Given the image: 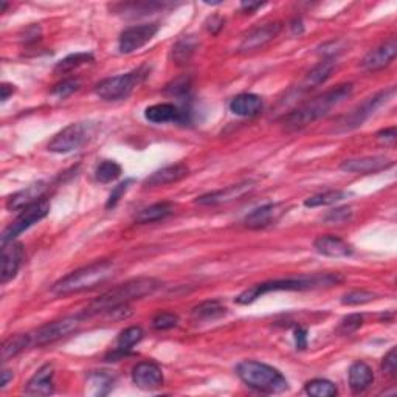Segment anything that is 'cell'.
Listing matches in <instances>:
<instances>
[{
	"mask_svg": "<svg viewBox=\"0 0 397 397\" xmlns=\"http://www.w3.org/2000/svg\"><path fill=\"white\" fill-rule=\"evenodd\" d=\"M114 386V377L106 371H95L87 376L86 393L90 396H106Z\"/></svg>",
	"mask_w": 397,
	"mask_h": 397,
	"instance_id": "obj_29",
	"label": "cell"
},
{
	"mask_svg": "<svg viewBox=\"0 0 397 397\" xmlns=\"http://www.w3.org/2000/svg\"><path fill=\"white\" fill-rule=\"evenodd\" d=\"M255 188H256L255 182H251V180L241 182L238 185H230V187H227V188L204 194V196H200V197L196 199V204L207 205V207L230 204V202L239 200L242 197L249 196V194L253 192V190H255Z\"/></svg>",
	"mask_w": 397,
	"mask_h": 397,
	"instance_id": "obj_12",
	"label": "cell"
},
{
	"mask_svg": "<svg viewBox=\"0 0 397 397\" xmlns=\"http://www.w3.org/2000/svg\"><path fill=\"white\" fill-rule=\"evenodd\" d=\"M179 325V317L171 312H160L154 318H152V327L157 331H168Z\"/></svg>",
	"mask_w": 397,
	"mask_h": 397,
	"instance_id": "obj_39",
	"label": "cell"
},
{
	"mask_svg": "<svg viewBox=\"0 0 397 397\" xmlns=\"http://www.w3.org/2000/svg\"><path fill=\"white\" fill-rule=\"evenodd\" d=\"M95 131L97 124L92 121L72 123L55 135L53 140L48 143V151L55 154H69V152L78 151L87 145Z\"/></svg>",
	"mask_w": 397,
	"mask_h": 397,
	"instance_id": "obj_7",
	"label": "cell"
},
{
	"mask_svg": "<svg viewBox=\"0 0 397 397\" xmlns=\"http://www.w3.org/2000/svg\"><path fill=\"white\" fill-rule=\"evenodd\" d=\"M261 6H264V4H261V2H242L241 4V8L246 13L249 14H253L256 10H259Z\"/></svg>",
	"mask_w": 397,
	"mask_h": 397,
	"instance_id": "obj_49",
	"label": "cell"
},
{
	"mask_svg": "<svg viewBox=\"0 0 397 397\" xmlns=\"http://www.w3.org/2000/svg\"><path fill=\"white\" fill-rule=\"evenodd\" d=\"M394 94H396V89L391 87V89L379 92V94H376L374 97L365 99L361 104H359L356 109H354L349 115L342 118V120L339 121V131L344 132V131H352V129L359 128V126L365 123L369 116H373L376 114V111H379L380 107L386 104L388 101L393 98Z\"/></svg>",
	"mask_w": 397,
	"mask_h": 397,
	"instance_id": "obj_8",
	"label": "cell"
},
{
	"mask_svg": "<svg viewBox=\"0 0 397 397\" xmlns=\"http://www.w3.org/2000/svg\"><path fill=\"white\" fill-rule=\"evenodd\" d=\"M123 170L114 160H104L101 162L95 170V180L99 183H111L121 175Z\"/></svg>",
	"mask_w": 397,
	"mask_h": 397,
	"instance_id": "obj_35",
	"label": "cell"
},
{
	"mask_svg": "<svg viewBox=\"0 0 397 397\" xmlns=\"http://www.w3.org/2000/svg\"><path fill=\"white\" fill-rule=\"evenodd\" d=\"M304 390L312 397H332L339 393L337 386L326 379L310 380V382H308L306 386H304Z\"/></svg>",
	"mask_w": 397,
	"mask_h": 397,
	"instance_id": "obj_36",
	"label": "cell"
},
{
	"mask_svg": "<svg viewBox=\"0 0 397 397\" xmlns=\"http://www.w3.org/2000/svg\"><path fill=\"white\" fill-rule=\"evenodd\" d=\"M224 315H227V308L219 300L204 301L191 310V320L196 323L214 322V320L222 318Z\"/></svg>",
	"mask_w": 397,
	"mask_h": 397,
	"instance_id": "obj_27",
	"label": "cell"
},
{
	"mask_svg": "<svg viewBox=\"0 0 397 397\" xmlns=\"http://www.w3.org/2000/svg\"><path fill=\"white\" fill-rule=\"evenodd\" d=\"M349 386L354 393H363L374 382L373 369L365 361L352 363L348 373Z\"/></svg>",
	"mask_w": 397,
	"mask_h": 397,
	"instance_id": "obj_26",
	"label": "cell"
},
{
	"mask_svg": "<svg viewBox=\"0 0 397 397\" xmlns=\"http://www.w3.org/2000/svg\"><path fill=\"white\" fill-rule=\"evenodd\" d=\"M0 92H2V95H0V99H2V103H5V101L10 98V95H13L14 92H16V87L11 86V84H6L4 82L2 86H0Z\"/></svg>",
	"mask_w": 397,
	"mask_h": 397,
	"instance_id": "obj_48",
	"label": "cell"
},
{
	"mask_svg": "<svg viewBox=\"0 0 397 397\" xmlns=\"http://www.w3.org/2000/svg\"><path fill=\"white\" fill-rule=\"evenodd\" d=\"M352 216V208L351 207H340L331 210L329 213L325 216V222L327 224H343L346 221H349Z\"/></svg>",
	"mask_w": 397,
	"mask_h": 397,
	"instance_id": "obj_42",
	"label": "cell"
},
{
	"mask_svg": "<svg viewBox=\"0 0 397 397\" xmlns=\"http://www.w3.org/2000/svg\"><path fill=\"white\" fill-rule=\"evenodd\" d=\"M199 47V40L196 36H183L175 42V45L173 47L171 58L175 64L183 65L188 64L191 61V58L196 53V50Z\"/></svg>",
	"mask_w": 397,
	"mask_h": 397,
	"instance_id": "obj_30",
	"label": "cell"
},
{
	"mask_svg": "<svg viewBox=\"0 0 397 397\" xmlns=\"http://www.w3.org/2000/svg\"><path fill=\"white\" fill-rule=\"evenodd\" d=\"M158 33V25L157 23H143V25H135V27L126 28L120 39H118V50L123 55H129L137 52L141 47H145L148 42L154 39V36Z\"/></svg>",
	"mask_w": 397,
	"mask_h": 397,
	"instance_id": "obj_11",
	"label": "cell"
},
{
	"mask_svg": "<svg viewBox=\"0 0 397 397\" xmlns=\"http://www.w3.org/2000/svg\"><path fill=\"white\" fill-rule=\"evenodd\" d=\"M115 272V266L111 261H97L94 264L81 267L75 272L65 275L56 281L52 287V292L58 297L73 295L95 289L97 285L106 283Z\"/></svg>",
	"mask_w": 397,
	"mask_h": 397,
	"instance_id": "obj_4",
	"label": "cell"
},
{
	"mask_svg": "<svg viewBox=\"0 0 397 397\" xmlns=\"http://www.w3.org/2000/svg\"><path fill=\"white\" fill-rule=\"evenodd\" d=\"M236 374L247 386L259 393L280 394L289 390V382L276 368L256 360H244L236 368Z\"/></svg>",
	"mask_w": 397,
	"mask_h": 397,
	"instance_id": "obj_5",
	"label": "cell"
},
{
	"mask_svg": "<svg viewBox=\"0 0 397 397\" xmlns=\"http://www.w3.org/2000/svg\"><path fill=\"white\" fill-rule=\"evenodd\" d=\"M145 118L154 124L188 123V112L171 103H160L146 107Z\"/></svg>",
	"mask_w": 397,
	"mask_h": 397,
	"instance_id": "obj_18",
	"label": "cell"
},
{
	"mask_svg": "<svg viewBox=\"0 0 397 397\" xmlns=\"http://www.w3.org/2000/svg\"><path fill=\"white\" fill-rule=\"evenodd\" d=\"M314 249L320 253V255L329 256V258H348L354 253L351 244L339 238V236H332V234L320 236V238H317L314 241Z\"/></svg>",
	"mask_w": 397,
	"mask_h": 397,
	"instance_id": "obj_22",
	"label": "cell"
},
{
	"mask_svg": "<svg viewBox=\"0 0 397 397\" xmlns=\"http://www.w3.org/2000/svg\"><path fill=\"white\" fill-rule=\"evenodd\" d=\"M132 380L141 390L152 391L163 385V373L154 361H141L132 369Z\"/></svg>",
	"mask_w": 397,
	"mask_h": 397,
	"instance_id": "obj_16",
	"label": "cell"
},
{
	"mask_svg": "<svg viewBox=\"0 0 397 397\" xmlns=\"http://www.w3.org/2000/svg\"><path fill=\"white\" fill-rule=\"evenodd\" d=\"M31 342V337L28 334H18L5 340L2 344V361L6 363L10 359L21 354Z\"/></svg>",
	"mask_w": 397,
	"mask_h": 397,
	"instance_id": "obj_31",
	"label": "cell"
},
{
	"mask_svg": "<svg viewBox=\"0 0 397 397\" xmlns=\"http://www.w3.org/2000/svg\"><path fill=\"white\" fill-rule=\"evenodd\" d=\"M149 73V69L146 65L135 69L129 73L111 76L99 81L95 87V94L104 101H121L129 98L135 87L141 84V81L146 78Z\"/></svg>",
	"mask_w": 397,
	"mask_h": 397,
	"instance_id": "obj_6",
	"label": "cell"
},
{
	"mask_svg": "<svg viewBox=\"0 0 397 397\" xmlns=\"http://www.w3.org/2000/svg\"><path fill=\"white\" fill-rule=\"evenodd\" d=\"M94 62V55L92 53H73L69 55L67 58H64L62 61H59L55 67V72L56 73H67V72H72L75 69H78V67L84 65V64H90Z\"/></svg>",
	"mask_w": 397,
	"mask_h": 397,
	"instance_id": "obj_33",
	"label": "cell"
},
{
	"mask_svg": "<svg viewBox=\"0 0 397 397\" xmlns=\"http://www.w3.org/2000/svg\"><path fill=\"white\" fill-rule=\"evenodd\" d=\"M361 325H363V317L360 314H351L342 320V323L339 326V332L343 335H349L352 332H356L357 329H360Z\"/></svg>",
	"mask_w": 397,
	"mask_h": 397,
	"instance_id": "obj_41",
	"label": "cell"
},
{
	"mask_svg": "<svg viewBox=\"0 0 397 397\" xmlns=\"http://www.w3.org/2000/svg\"><path fill=\"white\" fill-rule=\"evenodd\" d=\"M2 272H0V281L6 284L11 281L19 272L22 258H23V249L19 242H8L2 246Z\"/></svg>",
	"mask_w": 397,
	"mask_h": 397,
	"instance_id": "obj_19",
	"label": "cell"
},
{
	"mask_svg": "<svg viewBox=\"0 0 397 397\" xmlns=\"http://www.w3.org/2000/svg\"><path fill=\"white\" fill-rule=\"evenodd\" d=\"M397 55V42L396 38H390L385 40L384 44H380L377 48L371 50V52L361 59V67L365 70L376 72L382 70L386 65H390Z\"/></svg>",
	"mask_w": 397,
	"mask_h": 397,
	"instance_id": "obj_15",
	"label": "cell"
},
{
	"mask_svg": "<svg viewBox=\"0 0 397 397\" xmlns=\"http://www.w3.org/2000/svg\"><path fill=\"white\" fill-rule=\"evenodd\" d=\"M352 90L354 86L348 82L325 92V94L315 97L314 99L295 109L290 114H287L284 116V126L289 131H297L320 120V118H323L331 112L334 107L342 104L344 99H348L352 95Z\"/></svg>",
	"mask_w": 397,
	"mask_h": 397,
	"instance_id": "obj_2",
	"label": "cell"
},
{
	"mask_svg": "<svg viewBox=\"0 0 397 397\" xmlns=\"http://www.w3.org/2000/svg\"><path fill=\"white\" fill-rule=\"evenodd\" d=\"M80 89V81L78 80H64L61 82H58L52 90V95L58 98H65L75 94L76 90Z\"/></svg>",
	"mask_w": 397,
	"mask_h": 397,
	"instance_id": "obj_40",
	"label": "cell"
},
{
	"mask_svg": "<svg viewBox=\"0 0 397 397\" xmlns=\"http://www.w3.org/2000/svg\"><path fill=\"white\" fill-rule=\"evenodd\" d=\"M143 335H145L143 334V329L138 326H131L128 329H124L116 339V349L128 354L134 346L143 339Z\"/></svg>",
	"mask_w": 397,
	"mask_h": 397,
	"instance_id": "obj_32",
	"label": "cell"
},
{
	"mask_svg": "<svg viewBox=\"0 0 397 397\" xmlns=\"http://www.w3.org/2000/svg\"><path fill=\"white\" fill-rule=\"evenodd\" d=\"M190 174V168L185 163H175L165 166L162 170L152 173L148 179L143 182L145 188H157V187H165V185H171L175 182H180Z\"/></svg>",
	"mask_w": 397,
	"mask_h": 397,
	"instance_id": "obj_20",
	"label": "cell"
},
{
	"mask_svg": "<svg viewBox=\"0 0 397 397\" xmlns=\"http://www.w3.org/2000/svg\"><path fill=\"white\" fill-rule=\"evenodd\" d=\"M285 213V208L283 204H267L263 207H258L249 213L244 219L246 227L251 228V230H261L276 224L280 221L281 216Z\"/></svg>",
	"mask_w": 397,
	"mask_h": 397,
	"instance_id": "obj_17",
	"label": "cell"
},
{
	"mask_svg": "<svg viewBox=\"0 0 397 397\" xmlns=\"http://www.w3.org/2000/svg\"><path fill=\"white\" fill-rule=\"evenodd\" d=\"M134 183V179H126L124 182L121 183H118L116 187L112 190L111 192V196H109L107 199V204H106V208L107 210H111V208H115L118 202H120V199L124 196V192L129 190L131 185Z\"/></svg>",
	"mask_w": 397,
	"mask_h": 397,
	"instance_id": "obj_43",
	"label": "cell"
},
{
	"mask_svg": "<svg viewBox=\"0 0 397 397\" xmlns=\"http://www.w3.org/2000/svg\"><path fill=\"white\" fill-rule=\"evenodd\" d=\"M283 28L280 22H268L264 25H259L255 30H251L249 35L242 39L239 45L241 53H253L258 50L264 48L268 42H272Z\"/></svg>",
	"mask_w": 397,
	"mask_h": 397,
	"instance_id": "obj_13",
	"label": "cell"
},
{
	"mask_svg": "<svg viewBox=\"0 0 397 397\" xmlns=\"http://www.w3.org/2000/svg\"><path fill=\"white\" fill-rule=\"evenodd\" d=\"M377 138L379 141H382L385 146H394V143L397 140V131L396 128H388L377 132Z\"/></svg>",
	"mask_w": 397,
	"mask_h": 397,
	"instance_id": "obj_45",
	"label": "cell"
},
{
	"mask_svg": "<svg viewBox=\"0 0 397 397\" xmlns=\"http://www.w3.org/2000/svg\"><path fill=\"white\" fill-rule=\"evenodd\" d=\"M45 190H47V185L44 182L33 183L25 190H21L16 194H13V196L6 202V208L11 211H22L23 208L33 205L35 202L44 197Z\"/></svg>",
	"mask_w": 397,
	"mask_h": 397,
	"instance_id": "obj_23",
	"label": "cell"
},
{
	"mask_svg": "<svg viewBox=\"0 0 397 397\" xmlns=\"http://www.w3.org/2000/svg\"><path fill=\"white\" fill-rule=\"evenodd\" d=\"M13 379V371H10V369H4L2 371V382H0V388H6V385H8V382H10V380Z\"/></svg>",
	"mask_w": 397,
	"mask_h": 397,
	"instance_id": "obj_50",
	"label": "cell"
},
{
	"mask_svg": "<svg viewBox=\"0 0 397 397\" xmlns=\"http://www.w3.org/2000/svg\"><path fill=\"white\" fill-rule=\"evenodd\" d=\"M382 371L388 376H393V377L397 374V349L396 348H391V351L384 357Z\"/></svg>",
	"mask_w": 397,
	"mask_h": 397,
	"instance_id": "obj_44",
	"label": "cell"
},
{
	"mask_svg": "<svg viewBox=\"0 0 397 397\" xmlns=\"http://www.w3.org/2000/svg\"><path fill=\"white\" fill-rule=\"evenodd\" d=\"M343 276L340 273H314V275H301L287 280H275L251 285L250 289L239 293L234 301L241 306L255 303L258 298L270 292H303V290H315V289H327L340 284Z\"/></svg>",
	"mask_w": 397,
	"mask_h": 397,
	"instance_id": "obj_1",
	"label": "cell"
},
{
	"mask_svg": "<svg viewBox=\"0 0 397 397\" xmlns=\"http://www.w3.org/2000/svg\"><path fill=\"white\" fill-rule=\"evenodd\" d=\"M263 99L255 94H241L230 101V112L238 116L251 118L263 111Z\"/></svg>",
	"mask_w": 397,
	"mask_h": 397,
	"instance_id": "obj_24",
	"label": "cell"
},
{
	"mask_svg": "<svg viewBox=\"0 0 397 397\" xmlns=\"http://www.w3.org/2000/svg\"><path fill=\"white\" fill-rule=\"evenodd\" d=\"M377 298V295L368 290H352L344 293L342 297V304L344 306H361V304H366L374 301Z\"/></svg>",
	"mask_w": 397,
	"mask_h": 397,
	"instance_id": "obj_37",
	"label": "cell"
},
{
	"mask_svg": "<svg viewBox=\"0 0 397 397\" xmlns=\"http://www.w3.org/2000/svg\"><path fill=\"white\" fill-rule=\"evenodd\" d=\"M334 70H335V59L334 58H325L322 62L315 65L314 69H312L308 73L306 80L301 82V86L298 87V90L306 92V90H312V89H315L318 86H322V84H325L329 78H331V75H332Z\"/></svg>",
	"mask_w": 397,
	"mask_h": 397,
	"instance_id": "obj_25",
	"label": "cell"
},
{
	"mask_svg": "<svg viewBox=\"0 0 397 397\" xmlns=\"http://www.w3.org/2000/svg\"><path fill=\"white\" fill-rule=\"evenodd\" d=\"M84 320H86L84 314H78V315L65 317L62 320H58V322L42 326L35 335V343L38 346H45V344L61 340V339H64V337L75 332Z\"/></svg>",
	"mask_w": 397,
	"mask_h": 397,
	"instance_id": "obj_10",
	"label": "cell"
},
{
	"mask_svg": "<svg viewBox=\"0 0 397 397\" xmlns=\"http://www.w3.org/2000/svg\"><path fill=\"white\" fill-rule=\"evenodd\" d=\"M53 377H55V368L53 365H47L40 366L35 376H33L27 386H25V394L28 396H50L53 394L55 391V382H53Z\"/></svg>",
	"mask_w": 397,
	"mask_h": 397,
	"instance_id": "obj_21",
	"label": "cell"
},
{
	"mask_svg": "<svg viewBox=\"0 0 397 397\" xmlns=\"http://www.w3.org/2000/svg\"><path fill=\"white\" fill-rule=\"evenodd\" d=\"M394 162L385 156H371V157H359L348 158L340 165V170L351 174H374L385 171L391 168Z\"/></svg>",
	"mask_w": 397,
	"mask_h": 397,
	"instance_id": "obj_14",
	"label": "cell"
},
{
	"mask_svg": "<svg viewBox=\"0 0 397 397\" xmlns=\"http://www.w3.org/2000/svg\"><path fill=\"white\" fill-rule=\"evenodd\" d=\"M174 213V205L171 202H160L148 208H143L140 213L135 216V222L137 224H152L157 221H163L168 216Z\"/></svg>",
	"mask_w": 397,
	"mask_h": 397,
	"instance_id": "obj_28",
	"label": "cell"
},
{
	"mask_svg": "<svg viewBox=\"0 0 397 397\" xmlns=\"http://www.w3.org/2000/svg\"><path fill=\"white\" fill-rule=\"evenodd\" d=\"M292 30H293L295 35H301V33H303V21L301 19H295L292 22Z\"/></svg>",
	"mask_w": 397,
	"mask_h": 397,
	"instance_id": "obj_51",
	"label": "cell"
},
{
	"mask_svg": "<svg viewBox=\"0 0 397 397\" xmlns=\"http://www.w3.org/2000/svg\"><path fill=\"white\" fill-rule=\"evenodd\" d=\"M295 344L297 349H306L308 348V331L303 327L295 329Z\"/></svg>",
	"mask_w": 397,
	"mask_h": 397,
	"instance_id": "obj_47",
	"label": "cell"
},
{
	"mask_svg": "<svg viewBox=\"0 0 397 397\" xmlns=\"http://www.w3.org/2000/svg\"><path fill=\"white\" fill-rule=\"evenodd\" d=\"M225 25V19L221 18V16H211L207 21V30L211 33V35H217L219 31L224 28Z\"/></svg>",
	"mask_w": 397,
	"mask_h": 397,
	"instance_id": "obj_46",
	"label": "cell"
},
{
	"mask_svg": "<svg viewBox=\"0 0 397 397\" xmlns=\"http://www.w3.org/2000/svg\"><path fill=\"white\" fill-rule=\"evenodd\" d=\"M346 197V192L340 190H332L326 192H320L304 200V207L308 208H317V207H326V205H334L337 202H340Z\"/></svg>",
	"mask_w": 397,
	"mask_h": 397,
	"instance_id": "obj_34",
	"label": "cell"
},
{
	"mask_svg": "<svg viewBox=\"0 0 397 397\" xmlns=\"http://www.w3.org/2000/svg\"><path fill=\"white\" fill-rule=\"evenodd\" d=\"M162 287V283L156 278H135L124 284L114 287V289L99 295L97 300L89 304V308L82 312L84 317H94L101 312H109L115 308L126 306L134 300H141L152 295Z\"/></svg>",
	"mask_w": 397,
	"mask_h": 397,
	"instance_id": "obj_3",
	"label": "cell"
},
{
	"mask_svg": "<svg viewBox=\"0 0 397 397\" xmlns=\"http://www.w3.org/2000/svg\"><path fill=\"white\" fill-rule=\"evenodd\" d=\"M190 89H191V80L188 76H180V78H175L174 81L168 84L165 92L170 97H185L190 94Z\"/></svg>",
	"mask_w": 397,
	"mask_h": 397,
	"instance_id": "obj_38",
	"label": "cell"
},
{
	"mask_svg": "<svg viewBox=\"0 0 397 397\" xmlns=\"http://www.w3.org/2000/svg\"><path fill=\"white\" fill-rule=\"evenodd\" d=\"M48 211H50V202L45 197H42L33 205L23 208L21 211V214L16 217V221L2 233V246L4 244L13 242L21 233L28 230L31 225L42 221V219L48 214Z\"/></svg>",
	"mask_w": 397,
	"mask_h": 397,
	"instance_id": "obj_9",
	"label": "cell"
}]
</instances>
